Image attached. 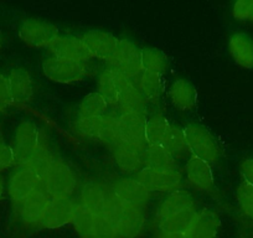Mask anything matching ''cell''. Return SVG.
I'll return each instance as SVG.
<instances>
[{"mask_svg": "<svg viewBox=\"0 0 253 238\" xmlns=\"http://www.w3.org/2000/svg\"><path fill=\"white\" fill-rule=\"evenodd\" d=\"M19 36L29 47L48 48L58 38V29L47 21L26 19L19 29Z\"/></svg>", "mask_w": 253, "mask_h": 238, "instance_id": "obj_9", "label": "cell"}, {"mask_svg": "<svg viewBox=\"0 0 253 238\" xmlns=\"http://www.w3.org/2000/svg\"><path fill=\"white\" fill-rule=\"evenodd\" d=\"M163 148L168 150L172 157L177 158L182 157L185 153H187L186 142H185L184 130L175 125H170L164 140H163Z\"/></svg>", "mask_w": 253, "mask_h": 238, "instance_id": "obj_32", "label": "cell"}, {"mask_svg": "<svg viewBox=\"0 0 253 238\" xmlns=\"http://www.w3.org/2000/svg\"><path fill=\"white\" fill-rule=\"evenodd\" d=\"M169 98L172 106L180 111H191L198 102L196 89L186 79H176L169 88Z\"/></svg>", "mask_w": 253, "mask_h": 238, "instance_id": "obj_24", "label": "cell"}, {"mask_svg": "<svg viewBox=\"0 0 253 238\" xmlns=\"http://www.w3.org/2000/svg\"><path fill=\"white\" fill-rule=\"evenodd\" d=\"M237 202L243 215L253 218V185L243 181L238 186Z\"/></svg>", "mask_w": 253, "mask_h": 238, "instance_id": "obj_35", "label": "cell"}, {"mask_svg": "<svg viewBox=\"0 0 253 238\" xmlns=\"http://www.w3.org/2000/svg\"><path fill=\"white\" fill-rule=\"evenodd\" d=\"M14 103L11 96L10 87H9L8 77L0 75V113L9 108Z\"/></svg>", "mask_w": 253, "mask_h": 238, "instance_id": "obj_37", "label": "cell"}, {"mask_svg": "<svg viewBox=\"0 0 253 238\" xmlns=\"http://www.w3.org/2000/svg\"><path fill=\"white\" fill-rule=\"evenodd\" d=\"M122 142L147 148L145 128L148 117L145 112H123L118 116Z\"/></svg>", "mask_w": 253, "mask_h": 238, "instance_id": "obj_11", "label": "cell"}, {"mask_svg": "<svg viewBox=\"0 0 253 238\" xmlns=\"http://www.w3.org/2000/svg\"><path fill=\"white\" fill-rule=\"evenodd\" d=\"M159 238H186L182 233H162L160 232Z\"/></svg>", "mask_w": 253, "mask_h": 238, "instance_id": "obj_40", "label": "cell"}, {"mask_svg": "<svg viewBox=\"0 0 253 238\" xmlns=\"http://www.w3.org/2000/svg\"><path fill=\"white\" fill-rule=\"evenodd\" d=\"M50 56L70 60V61L86 64L91 60V55L81 39L74 36H58L47 48Z\"/></svg>", "mask_w": 253, "mask_h": 238, "instance_id": "obj_15", "label": "cell"}, {"mask_svg": "<svg viewBox=\"0 0 253 238\" xmlns=\"http://www.w3.org/2000/svg\"><path fill=\"white\" fill-rule=\"evenodd\" d=\"M42 138L40 129L34 123L23 122L18 125L11 145L15 166L18 169L28 165L34 153L40 147Z\"/></svg>", "mask_w": 253, "mask_h": 238, "instance_id": "obj_3", "label": "cell"}, {"mask_svg": "<svg viewBox=\"0 0 253 238\" xmlns=\"http://www.w3.org/2000/svg\"><path fill=\"white\" fill-rule=\"evenodd\" d=\"M81 40L86 46L91 57L106 62H109L112 56L114 55L117 45H118V39L114 38L112 34L104 33L101 30L88 31L82 36Z\"/></svg>", "mask_w": 253, "mask_h": 238, "instance_id": "obj_16", "label": "cell"}, {"mask_svg": "<svg viewBox=\"0 0 253 238\" xmlns=\"http://www.w3.org/2000/svg\"><path fill=\"white\" fill-rule=\"evenodd\" d=\"M248 20L253 21V0H251L250 11H248Z\"/></svg>", "mask_w": 253, "mask_h": 238, "instance_id": "obj_42", "label": "cell"}, {"mask_svg": "<svg viewBox=\"0 0 253 238\" xmlns=\"http://www.w3.org/2000/svg\"><path fill=\"white\" fill-rule=\"evenodd\" d=\"M109 67L121 72L124 77L134 82L143 72L140 62V50L134 42L126 39L118 40L114 55L109 60Z\"/></svg>", "mask_w": 253, "mask_h": 238, "instance_id": "obj_4", "label": "cell"}, {"mask_svg": "<svg viewBox=\"0 0 253 238\" xmlns=\"http://www.w3.org/2000/svg\"><path fill=\"white\" fill-rule=\"evenodd\" d=\"M240 171L245 183L253 185V159H246L241 162Z\"/></svg>", "mask_w": 253, "mask_h": 238, "instance_id": "obj_39", "label": "cell"}, {"mask_svg": "<svg viewBox=\"0 0 253 238\" xmlns=\"http://www.w3.org/2000/svg\"><path fill=\"white\" fill-rule=\"evenodd\" d=\"M108 103L106 99L98 93L93 92L89 93L82 99L79 107V116L77 117H89V118H98L107 114Z\"/></svg>", "mask_w": 253, "mask_h": 238, "instance_id": "obj_31", "label": "cell"}, {"mask_svg": "<svg viewBox=\"0 0 253 238\" xmlns=\"http://www.w3.org/2000/svg\"><path fill=\"white\" fill-rule=\"evenodd\" d=\"M129 82L132 81L124 77L121 72L108 67V69L103 70L98 77V82H97L98 93L106 99L109 107H117V102H118L122 89Z\"/></svg>", "mask_w": 253, "mask_h": 238, "instance_id": "obj_18", "label": "cell"}, {"mask_svg": "<svg viewBox=\"0 0 253 238\" xmlns=\"http://www.w3.org/2000/svg\"><path fill=\"white\" fill-rule=\"evenodd\" d=\"M137 180H139L149 191L157 193H175L180 190L182 184V175L177 169H149L144 167L137 174Z\"/></svg>", "mask_w": 253, "mask_h": 238, "instance_id": "obj_8", "label": "cell"}, {"mask_svg": "<svg viewBox=\"0 0 253 238\" xmlns=\"http://www.w3.org/2000/svg\"><path fill=\"white\" fill-rule=\"evenodd\" d=\"M119 140H121V130H119L118 117L106 114L102 117L98 143L113 147Z\"/></svg>", "mask_w": 253, "mask_h": 238, "instance_id": "obj_33", "label": "cell"}, {"mask_svg": "<svg viewBox=\"0 0 253 238\" xmlns=\"http://www.w3.org/2000/svg\"><path fill=\"white\" fill-rule=\"evenodd\" d=\"M102 117L98 118H89V117H77L75 123V130L80 137L84 139L98 142L99 129H101Z\"/></svg>", "mask_w": 253, "mask_h": 238, "instance_id": "obj_34", "label": "cell"}, {"mask_svg": "<svg viewBox=\"0 0 253 238\" xmlns=\"http://www.w3.org/2000/svg\"><path fill=\"white\" fill-rule=\"evenodd\" d=\"M43 188L50 198H71L77 188L74 170L61 159H56L43 180Z\"/></svg>", "mask_w": 253, "mask_h": 238, "instance_id": "obj_5", "label": "cell"}, {"mask_svg": "<svg viewBox=\"0 0 253 238\" xmlns=\"http://www.w3.org/2000/svg\"><path fill=\"white\" fill-rule=\"evenodd\" d=\"M43 75L56 83H76L86 77V64L48 56L42 62Z\"/></svg>", "mask_w": 253, "mask_h": 238, "instance_id": "obj_6", "label": "cell"}, {"mask_svg": "<svg viewBox=\"0 0 253 238\" xmlns=\"http://www.w3.org/2000/svg\"><path fill=\"white\" fill-rule=\"evenodd\" d=\"M147 99L142 94V92L138 89L133 82H129L119 94L118 102H117V108L119 109V113L123 112H145L147 109Z\"/></svg>", "mask_w": 253, "mask_h": 238, "instance_id": "obj_26", "label": "cell"}, {"mask_svg": "<svg viewBox=\"0 0 253 238\" xmlns=\"http://www.w3.org/2000/svg\"><path fill=\"white\" fill-rule=\"evenodd\" d=\"M228 51L238 66L253 70V40L246 34H235L228 41Z\"/></svg>", "mask_w": 253, "mask_h": 238, "instance_id": "obj_23", "label": "cell"}, {"mask_svg": "<svg viewBox=\"0 0 253 238\" xmlns=\"http://www.w3.org/2000/svg\"><path fill=\"white\" fill-rule=\"evenodd\" d=\"M106 216L121 238H135L144 230V210L122 202L111 189H107Z\"/></svg>", "mask_w": 253, "mask_h": 238, "instance_id": "obj_2", "label": "cell"}, {"mask_svg": "<svg viewBox=\"0 0 253 238\" xmlns=\"http://www.w3.org/2000/svg\"><path fill=\"white\" fill-rule=\"evenodd\" d=\"M9 87L14 103H28L34 94L33 79L30 74L23 69H15L8 76Z\"/></svg>", "mask_w": 253, "mask_h": 238, "instance_id": "obj_22", "label": "cell"}, {"mask_svg": "<svg viewBox=\"0 0 253 238\" xmlns=\"http://www.w3.org/2000/svg\"><path fill=\"white\" fill-rule=\"evenodd\" d=\"M48 201H50V196L45 190H42L34 194L33 196L26 198L19 205L14 206V208H15L16 215L25 225L41 226Z\"/></svg>", "mask_w": 253, "mask_h": 238, "instance_id": "obj_17", "label": "cell"}, {"mask_svg": "<svg viewBox=\"0 0 253 238\" xmlns=\"http://www.w3.org/2000/svg\"><path fill=\"white\" fill-rule=\"evenodd\" d=\"M218 226L220 220L217 215L209 208H204L198 210L182 235L186 238H215Z\"/></svg>", "mask_w": 253, "mask_h": 238, "instance_id": "obj_20", "label": "cell"}, {"mask_svg": "<svg viewBox=\"0 0 253 238\" xmlns=\"http://www.w3.org/2000/svg\"><path fill=\"white\" fill-rule=\"evenodd\" d=\"M55 161L56 158L53 157L52 152L48 148L45 138H42L40 147L34 153V155L31 157L30 161L28 162L25 169H28L31 174L35 175L38 179H40L43 183V180L46 179L48 172H50L51 167L55 164Z\"/></svg>", "mask_w": 253, "mask_h": 238, "instance_id": "obj_25", "label": "cell"}, {"mask_svg": "<svg viewBox=\"0 0 253 238\" xmlns=\"http://www.w3.org/2000/svg\"><path fill=\"white\" fill-rule=\"evenodd\" d=\"M140 62L143 71L162 76L168 69V58L163 51L154 47L140 50Z\"/></svg>", "mask_w": 253, "mask_h": 238, "instance_id": "obj_30", "label": "cell"}, {"mask_svg": "<svg viewBox=\"0 0 253 238\" xmlns=\"http://www.w3.org/2000/svg\"><path fill=\"white\" fill-rule=\"evenodd\" d=\"M170 125L171 124L162 113H155L149 117L145 128V140L148 147L162 145Z\"/></svg>", "mask_w": 253, "mask_h": 238, "instance_id": "obj_29", "label": "cell"}, {"mask_svg": "<svg viewBox=\"0 0 253 238\" xmlns=\"http://www.w3.org/2000/svg\"><path fill=\"white\" fill-rule=\"evenodd\" d=\"M111 191L124 203L144 210L150 198V191L135 177H124L116 181Z\"/></svg>", "mask_w": 253, "mask_h": 238, "instance_id": "obj_14", "label": "cell"}, {"mask_svg": "<svg viewBox=\"0 0 253 238\" xmlns=\"http://www.w3.org/2000/svg\"><path fill=\"white\" fill-rule=\"evenodd\" d=\"M13 166H15V160H14L11 145L0 140V175Z\"/></svg>", "mask_w": 253, "mask_h": 238, "instance_id": "obj_36", "label": "cell"}, {"mask_svg": "<svg viewBox=\"0 0 253 238\" xmlns=\"http://www.w3.org/2000/svg\"><path fill=\"white\" fill-rule=\"evenodd\" d=\"M133 83L138 87L148 103H157L159 102L163 92L162 76L150 72L143 71Z\"/></svg>", "mask_w": 253, "mask_h": 238, "instance_id": "obj_27", "label": "cell"}, {"mask_svg": "<svg viewBox=\"0 0 253 238\" xmlns=\"http://www.w3.org/2000/svg\"><path fill=\"white\" fill-rule=\"evenodd\" d=\"M77 203L92 215H106L107 189L96 183L86 184L81 189Z\"/></svg>", "mask_w": 253, "mask_h": 238, "instance_id": "obj_21", "label": "cell"}, {"mask_svg": "<svg viewBox=\"0 0 253 238\" xmlns=\"http://www.w3.org/2000/svg\"><path fill=\"white\" fill-rule=\"evenodd\" d=\"M182 130H184L187 152L193 157L205 160L209 164L218 159L220 148L208 130L198 125H187Z\"/></svg>", "mask_w": 253, "mask_h": 238, "instance_id": "obj_7", "label": "cell"}, {"mask_svg": "<svg viewBox=\"0 0 253 238\" xmlns=\"http://www.w3.org/2000/svg\"><path fill=\"white\" fill-rule=\"evenodd\" d=\"M75 213L76 202L71 198H50L40 227L55 230L70 225L74 222Z\"/></svg>", "mask_w": 253, "mask_h": 238, "instance_id": "obj_13", "label": "cell"}, {"mask_svg": "<svg viewBox=\"0 0 253 238\" xmlns=\"http://www.w3.org/2000/svg\"><path fill=\"white\" fill-rule=\"evenodd\" d=\"M198 212L193 196L184 190L171 193L160 205L158 226L162 233H182Z\"/></svg>", "mask_w": 253, "mask_h": 238, "instance_id": "obj_1", "label": "cell"}, {"mask_svg": "<svg viewBox=\"0 0 253 238\" xmlns=\"http://www.w3.org/2000/svg\"><path fill=\"white\" fill-rule=\"evenodd\" d=\"M45 190L43 183L31 174L25 167H20L11 175L8 184V193L14 206L19 205L26 198L33 196L39 191Z\"/></svg>", "mask_w": 253, "mask_h": 238, "instance_id": "obj_10", "label": "cell"}, {"mask_svg": "<svg viewBox=\"0 0 253 238\" xmlns=\"http://www.w3.org/2000/svg\"><path fill=\"white\" fill-rule=\"evenodd\" d=\"M147 148L119 140L112 147V154L117 166L122 171L126 174H134V172L138 174L145 166Z\"/></svg>", "mask_w": 253, "mask_h": 238, "instance_id": "obj_12", "label": "cell"}, {"mask_svg": "<svg viewBox=\"0 0 253 238\" xmlns=\"http://www.w3.org/2000/svg\"><path fill=\"white\" fill-rule=\"evenodd\" d=\"M149 169H176V158L172 157L162 145L148 147L145 150V166Z\"/></svg>", "mask_w": 253, "mask_h": 238, "instance_id": "obj_28", "label": "cell"}, {"mask_svg": "<svg viewBox=\"0 0 253 238\" xmlns=\"http://www.w3.org/2000/svg\"><path fill=\"white\" fill-rule=\"evenodd\" d=\"M185 174L189 184L199 191H211L213 188V172L205 160L190 157L185 165Z\"/></svg>", "mask_w": 253, "mask_h": 238, "instance_id": "obj_19", "label": "cell"}, {"mask_svg": "<svg viewBox=\"0 0 253 238\" xmlns=\"http://www.w3.org/2000/svg\"><path fill=\"white\" fill-rule=\"evenodd\" d=\"M4 190H5V180H4V177L0 175V200L3 198Z\"/></svg>", "mask_w": 253, "mask_h": 238, "instance_id": "obj_41", "label": "cell"}, {"mask_svg": "<svg viewBox=\"0 0 253 238\" xmlns=\"http://www.w3.org/2000/svg\"><path fill=\"white\" fill-rule=\"evenodd\" d=\"M251 0H240L233 4L232 16L238 21L248 20V11H250Z\"/></svg>", "mask_w": 253, "mask_h": 238, "instance_id": "obj_38", "label": "cell"}]
</instances>
